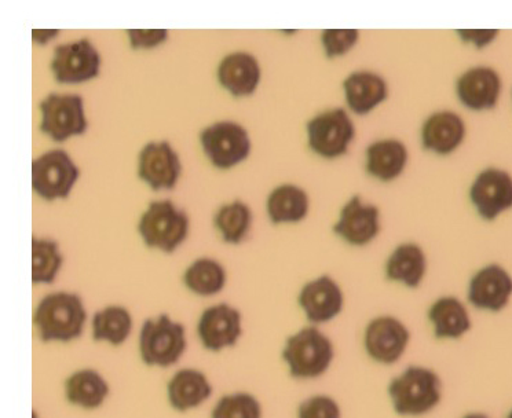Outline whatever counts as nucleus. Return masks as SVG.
Returning <instances> with one entry per match:
<instances>
[{
  "label": "nucleus",
  "instance_id": "obj_23",
  "mask_svg": "<svg viewBox=\"0 0 512 418\" xmlns=\"http://www.w3.org/2000/svg\"><path fill=\"white\" fill-rule=\"evenodd\" d=\"M429 270L426 252L418 244L404 242L394 248L384 264V277L387 281L404 286L408 289H418L426 278Z\"/></svg>",
  "mask_w": 512,
  "mask_h": 418
},
{
  "label": "nucleus",
  "instance_id": "obj_18",
  "mask_svg": "<svg viewBox=\"0 0 512 418\" xmlns=\"http://www.w3.org/2000/svg\"><path fill=\"white\" fill-rule=\"evenodd\" d=\"M501 77L490 66H474L456 82V95L460 104L473 112H486L499 104Z\"/></svg>",
  "mask_w": 512,
  "mask_h": 418
},
{
  "label": "nucleus",
  "instance_id": "obj_39",
  "mask_svg": "<svg viewBox=\"0 0 512 418\" xmlns=\"http://www.w3.org/2000/svg\"><path fill=\"white\" fill-rule=\"evenodd\" d=\"M32 418H40V417L38 416V413L34 412V413H32Z\"/></svg>",
  "mask_w": 512,
  "mask_h": 418
},
{
  "label": "nucleus",
  "instance_id": "obj_35",
  "mask_svg": "<svg viewBox=\"0 0 512 418\" xmlns=\"http://www.w3.org/2000/svg\"><path fill=\"white\" fill-rule=\"evenodd\" d=\"M127 38L133 50H152L168 40L167 29H128Z\"/></svg>",
  "mask_w": 512,
  "mask_h": 418
},
{
  "label": "nucleus",
  "instance_id": "obj_27",
  "mask_svg": "<svg viewBox=\"0 0 512 418\" xmlns=\"http://www.w3.org/2000/svg\"><path fill=\"white\" fill-rule=\"evenodd\" d=\"M309 196L296 185L277 186L266 201V211L273 225H295L309 214Z\"/></svg>",
  "mask_w": 512,
  "mask_h": 418
},
{
  "label": "nucleus",
  "instance_id": "obj_12",
  "mask_svg": "<svg viewBox=\"0 0 512 418\" xmlns=\"http://www.w3.org/2000/svg\"><path fill=\"white\" fill-rule=\"evenodd\" d=\"M298 304L309 325L320 328L340 317L345 310L346 297L339 282L324 274L302 286Z\"/></svg>",
  "mask_w": 512,
  "mask_h": 418
},
{
  "label": "nucleus",
  "instance_id": "obj_13",
  "mask_svg": "<svg viewBox=\"0 0 512 418\" xmlns=\"http://www.w3.org/2000/svg\"><path fill=\"white\" fill-rule=\"evenodd\" d=\"M182 161L170 142H149L138 154V178L153 192H168L178 185Z\"/></svg>",
  "mask_w": 512,
  "mask_h": 418
},
{
  "label": "nucleus",
  "instance_id": "obj_8",
  "mask_svg": "<svg viewBox=\"0 0 512 418\" xmlns=\"http://www.w3.org/2000/svg\"><path fill=\"white\" fill-rule=\"evenodd\" d=\"M200 145L212 167L232 170L250 157V134L232 120L217 121L200 132Z\"/></svg>",
  "mask_w": 512,
  "mask_h": 418
},
{
  "label": "nucleus",
  "instance_id": "obj_33",
  "mask_svg": "<svg viewBox=\"0 0 512 418\" xmlns=\"http://www.w3.org/2000/svg\"><path fill=\"white\" fill-rule=\"evenodd\" d=\"M296 418H343V410L334 396L313 394L296 407Z\"/></svg>",
  "mask_w": 512,
  "mask_h": 418
},
{
  "label": "nucleus",
  "instance_id": "obj_6",
  "mask_svg": "<svg viewBox=\"0 0 512 418\" xmlns=\"http://www.w3.org/2000/svg\"><path fill=\"white\" fill-rule=\"evenodd\" d=\"M411 341L408 325L394 315H378L362 330V350L369 361L384 368L400 363L407 355Z\"/></svg>",
  "mask_w": 512,
  "mask_h": 418
},
{
  "label": "nucleus",
  "instance_id": "obj_22",
  "mask_svg": "<svg viewBox=\"0 0 512 418\" xmlns=\"http://www.w3.org/2000/svg\"><path fill=\"white\" fill-rule=\"evenodd\" d=\"M343 91L347 108L357 116L369 115L389 97V86L384 77L371 71L350 73L343 82Z\"/></svg>",
  "mask_w": 512,
  "mask_h": 418
},
{
  "label": "nucleus",
  "instance_id": "obj_28",
  "mask_svg": "<svg viewBox=\"0 0 512 418\" xmlns=\"http://www.w3.org/2000/svg\"><path fill=\"white\" fill-rule=\"evenodd\" d=\"M133 328V317L123 306L102 308L94 314L91 321V335L94 341L109 344L112 347L123 346L130 339Z\"/></svg>",
  "mask_w": 512,
  "mask_h": 418
},
{
  "label": "nucleus",
  "instance_id": "obj_9",
  "mask_svg": "<svg viewBox=\"0 0 512 418\" xmlns=\"http://www.w3.org/2000/svg\"><path fill=\"white\" fill-rule=\"evenodd\" d=\"M39 130L54 142L80 137L89 127L83 98L78 94H49L39 104Z\"/></svg>",
  "mask_w": 512,
  "mask_h": 418
},
{
  "label": "nucleus",
  "instance_id": "obj_10",
  "mask_svg": "<svg viewBox=\"0 0 512 418\" xmlns=\"http://www.w3.org/2000/svg\"><path fill=\"white\" fill-rule=\"evenodd\" d=\"M79 178V167L65 150H50L32 163L34 192L50 203L67 200Z\"/></svg>",
  "mask_w": 512,
  "mask_h": 418
},
{
  "label": "nucleus",
  "instance_id": "obj_2",
  "mask_svg": "<svg viewBox=\"0 0 512 418\" xmlns=\"http://www.w3.org/2000/svg\"><path fill=\"white\" fill-rule=\"evenodd\" d=\"M281 359L292 379L318 380L334 366L335 343L318 326H303L285 339Z\"/></svg>",
  "mask_w": 512,
  "mask_h": 418
},
{
  "label": "nucleus",
  "instance_id": "obj_31",
  "mask_svg": "<svg viewBox=\"0 0 512 418\" xmlns=\"http://www.w3.org/2000/svg\"><path fill=\"white\" fill-rule=\"evenodd\" d=\"M62 253L57 241L49 238L32 240V284L51 285L62 269Z\"/></svg>",
  "mask_w": 512,
  "mask_h": 418
},
{
  "label": "nucleus",
  "instance_id": "obj_32",
  "mask_svg": "<svg viewBox=\"0 0 512 418\" xmlns=\"http://www.w3.org/2000/svg\"><path fill=\"white\" fill-rule=\"evenodd\" d=\"M211 418H263L262 403L251 392H232L218 399Z\"/></svg>",
  "mask_w": 512,
  "mask_h": 418
},
{
  "label": "nucleus",
  "instance_id": "obj_1",
  "mask_svg": "<svg viewBox=\"0 0 512 418\" xmlns=\"http://www.w3.org/2000/svg\"><path fill=\"white\" fill-rule=\"evenodd\" d=\"M387 398L398 417H426L440 407L444 399V383L437 370L413 363L389 381Z\"/></svg>",
  "mask_w": 512,
  "mask_h": 418
},
{
  "label": "nucleus",
  "instance_id": "obj_14",
  "mask_svg": "<svg viewBox=\"0 0 512 418\" xmlns=\"http://www.w3.org/2000/svg\"><path fill=\"white\" fill-rule=\"evenodd\" d=\"M197 336L207 351L221 352L236 347L243 336V315L228 303L214 304L201 313Z\"/></svg>",
  "mask_w": 512,
  "mask_h": 418
},
{
  "label": "nucleus",
  "instance_id": "obj_36",
  "mask_svg": "<svg viewBox=\"0 0 512 418\" xmlns=\"http://www.w3.org/2000/svg\"><path fill=\"white\" fill-rule=\"evenodd\" d=\"M463 43L471 44L477 50H484L495 42L500 31L497 29H460L456 31Z\"/></svg>",
  "mask_w": 512,
  "mask_h": 418
},
{
  "label": "nucleus",
  "instance_id": "obj_16",
  "mask_svg": "<svg viewBox=\"0 0 512 418\" xmlns=\"http://www.w3.org/2000/svg\"><path fill=\"white\" fill-rule=\"evenodd\" d=\"M511 296V274L500 264L482 267L468 282L467 302L479 311L500 313L510 303Z\"/></svg>",
  "mask_w": 512,
  "mask_h": 418
},
{
  "label": "nucleus",
  "instance_id": "obj_19",
  "mask_svg": "<svg viewBox=\"0 0 512 418\" xmlns=\"http://www.w3.org/2000/svg\"><path fill=\"white\" fill-rule=\"evenodd\" d=\"M217 79L234 98L251 97L262 80V69L254 55L245 51L228 54L219 62Z\"/></svg>",
  "mask_w": 512,
  "mask_h": 418
},
{
  "label": "nucleus",
  "instance_id": "obj_26",
  "mask_svg": "<svg viewBox=\"0 0 512 418\" xmlns=\"http://www.w3.org/2000/svg\"><path fill=\"white\" fill-rule=\"evenodd\" d=\"M64 392L69 405L83 410H97L108 399L111 388L97 370L80 369L65 380Z\"/></svg>",
  "mask_w": 512,
  "mask_h": 418
},
{
  "label": "nucleus",
  "instance_id": "obj_7",
  "mask_svg": "<svg viewBox=\"0 0 512 418\" xmlns=\"http://www.w3.org/2000/svg\"><path fill=\"white\" fill-rule=\"evenodd\" d=\"M307 145L316 156L336 160L349 152L356 126L347 110L335 108L318 113L306 124Z\"/></svg>",
  "mask_w": 512,
  "mask_h": 418
},
{
  "label": "nucleus",
  "instance_id": "obj_21",
  "mask_svg": "<svg viewBox=\"0 0 512 418\" xmlns=\"http://www.w3.org/2000/svg\"><path fill=\"white\" fill-rule=\"evenodd\" d=\"M466 132L462 116L452 110L435 112L423 123V149L437 156H449L462 146Z\"/></svg>",
  "mask_w": 512,
  "mask_h": 418
},
{
  "label": "nucleus",
  "instance_id": "obj_37",
  "mask_svg": "<svg viewBox=\"0 0 512 418\" xmlns=\"http://www.w3.org/2000/svg\"><path fill=\"white\" fill-rule=\"evenodd\" d=\"M60 35V31L58 29H34L32 31V40H34L35 44L38 46H47L51 42Z\"/></svg>",
  "mask_w": 512,
  "mask_h": 418
},
{
  "label": "nucleus",
  "instance_id": "obj_40",
  "mask_svg": "<svg viewBox=\"0 0 512 418\" xmlns=\"http://www.w3.org/2000/svg\"><path fill=\"white\" fill-rule=\"evenodd\" d=\"M506 418H512V409H511V412L507 414Z\"/></svg>",
  "mask_w": 512,
  "mask_h": 418
},
{
  "label": "nucleus",
  "instance_id": "obj_17",
  "mask_svg": "<svg viewBox=\"0 0 512 418\" xmlns=\"http://www.w3.org/2000/svg\"><path fill=\"white\" fill-rule=\"evenodd\" d=\"M334 233L351 247H365L380 233V211L367 204L360 196L351 197L340 209Z\"/></svg>",
  "mask_w": 512,
  "mask_h": 418
},
{
  "label": "nucleus",
  "instance_id": "obj_25",
  "mask_svg": "<svg viewBox=\"0 0 512 418\" xmlns=\"http://www.w3.org/2000/svg\"><path fill=\"white\" fill-rule=\"evenodd\" d=\"M365 170L376 181H396L407 168L409 154L407 146L398 139H380L371 143L365 152Z\"/></svg>",
  "mask_w": 512,
  "mask_h": 418
},
{
  "label": "nucleus",
  "instance_id": "obj_38",
  "mask_svg": "<svg viewBox=\"0 0 512 418\" xmlns=\"http://www.w3.org/2000/svg\"><path fill=\"white\" fill-rule=\"evenodd\" d=\"M460 418H490V417L488 416V414H485V413L470 412V413L464 414V416H462Z\"/></svg>",
  "mask_w": 512,
  "mask_h": 418
},
{
  "label": "nucleus",
  "instance_id": "obj_5",
  "mask_svg": "<svg viewBox=\"0 0 512 418\" xmlns=\"http://www.w3.org/2000/svg\"><path fill=\"white\" fill-rule=\"evenodd\" d=\"M137 230L146 247L174 253L189 236L190 219L173 201H152L141 215Z\"/></svg>",
  "mask_w": 512,
  "mask_h": 418
},
{
  "label": "nucleus",
  "instance_id": "obj_34",
  "mask_svg": "<svg viewBox=\"0 0 512 418\" xmlns=\"http://www.w3.org/2000/svg\"><path fill=\"white\" fill-rule=\"evenodd\" d=\"M360 40L357 29H327L321 33V46L328 60L345 57Z\"/></svg>",
  "mask_w": 512,
  "mask_h": 418
},
{
  "label": "nucleus",
  "instance_id": "obj_30",
  "mask_svg": "<svg viewBox=\"0 0 512 418\" xmlns=\"http://www.w3.org/2000/svg\"><path fill=\"white\" fill-rule=\"evenodd\" d=\"M214 225L225 244L240 245L251 231V208L241 200L222 205L214 216Z\"/></svg>",
  "mask_w": 512,
  "mask_h": 418
},
{
  "label": "nucleus",
  "instance_id": "obj_4",
  "mask_svg": "<svg viewBox=\"0 0 512 418\" xmlns=\"http://www.w3.org/2000/svg\"><path fill=\"white\" fill-rule=\"evenodd\" d=\"M186 346L185 326L170 315L160 314L145 319L138 337V354L149 368L168 369L184 357Z\"/></svg>",
  "mask_w": 512,
  "mask_h": 418
},
{
  "label": "nucleus",
  "instance_id": "obj_24",
  "mask_svg": "<svg viewBox=\"0 0 512 418\" xmlns=\"http://www.w3.org/2000/svg\"><path fill=\"white\" fill-rule=\"evenodd\" d=\"M214 387L206 373L197 369H181L168 380L167 401L178 413L199 409L211 398Z\"/></svg>",
  "mask_w": 512,
  "mask_h": 418
},
{
  "label": "nucleus",
  "instance_id": "obj_29",
  "mask_svg": "<svg viewBox=\"0 0 512 418\" xmlns=\"http://www.w3.org/2000/svg\"><path fill=\"white\" fill-rule=\"evenodd\" d=\"M182 280L189 292L201 297H210L225 289L228 274L218 260L200 258L185 270Z\"/></svg>",
  "mask_w": 512,
  "mask_h": 418
},
{
  "label": "nucleus",
  "instance_id": "obj_3",
  "mask_svg": "<svg viewBox=\"0 0 512 418\" xmlns=\"http://www.w3.org/2000/svg\"><path fill=\"white\" fill-rule=\"evenodd\" d=\"M87 313L82 297L54 292L36 306L34 324L42 343H71L83 335Z\"/></svg>",
  "mask_w": 512,
  "mask_h": 418
},
{
  "label": "nucleus",
  "instance_id": "obj_11",
  "mask_svg": "<svg viewBox=\"0 0 512 418\" xmlns=\"http://www.w3.org/2000/svg\"><path fill=\"white\" fill-rule=\"evenodd\" d=\"M102 58L89 39L61 44L54 49L50 69L60 84H82L100 76Z\"/></svg>",
  "mask_w": 512,
  "mask_h": 418
},
{
  "label": "nucleus",
  "instance_id": "obj_20",
  "mask_svg": "<svg viewBox=\"0 0 512 418\" xmlns=\"http://www.w3.org/2000/svg\"><path fill=\"white\" fill-rule=\"evenodd\" d=\"M427 322L438 341H456L473 328L470 311L456 296H441L427 310Z\"/></svg>",
  "mask_w": 512,
  "mask_h": 418
},
{
  "label": "nucleus",
  "instance_id": "obj_15",
  "mask_svg": "<svg viewBox=\"0 0 512 418\" xmlns=\"http://www.w3.org/2000/svg\"><path fill=\"white\" fill-rule=\"evenodd\" d=\"M470 201L479 218L493 222L512 208V176L495 167L479 172L471 183Z\"/></svg>",
  "mask_w": 512,
  "mask_h": 418
}]
</instances>
